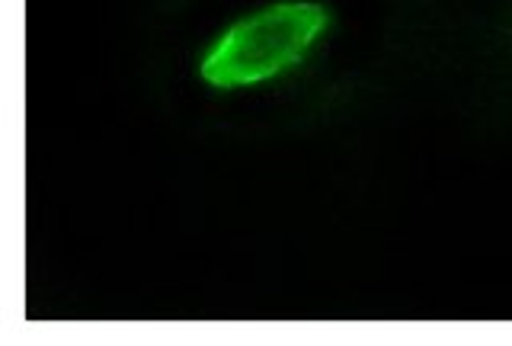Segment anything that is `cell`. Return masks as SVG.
<instances>
[{"mask_svg": "<svg viewBox=\"0 0 512 346\" xmlns=\"http://www.w3.org/2000/svg\"><path fill=\"white\" fill-rule=\"evenodd\" d=\"M327 20V10L317 4H272L224 29L202 58V77L212 87L263 84L295 68Z\"/></svg>", "mask_w": 512, "mask_h": 346, "instance_id": "1", "label": "cell"}]
</instances>
